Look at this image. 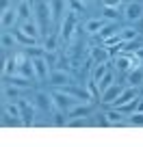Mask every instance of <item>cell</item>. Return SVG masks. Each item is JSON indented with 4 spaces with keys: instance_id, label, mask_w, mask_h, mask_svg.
Segmentation results:
<instances>
[{
    "instance_id": "cell-34",
    "label": "cell",
    "mask_w": 143,
    "mask_h": 147,
    "mask_svg": "<svg viewBox=\"0 0 143 147\" xmlns=\"http://www.w3.org/2000/svg\"><path fill=\"white\" fill-rule=\"evenodd\" d=\"M83 2H91V0H83Z\"/></svg>"
},
{
    "instance_id": "cell-10",
    "label": "cell",
    "mask_w": 143,
    "mask_h": 147,
    "mask_svg": "<svg viewBox=\"0 0 143 147\" xmlns=\"http://www.w3.org/2000/svg\"><path fill=\"white\" fill-rule=\"evenodd\" d=\"M26 91H28V89H24V87H18V84H7L5 82V100H9V102H20Z\"/></svg>"
},
{
    "instance_id": "cell-26",
    "label": "cell",
    "mask_w": 143,
    "mask_h": 147,
    "mask_svg": "<svg viewBox=\"0 0 143 147\" xmlns=\"http://www.w3.org/2000/svg\"><path fill=\"white\" fill-rule=\"evenodd\" d=\"M102 18H104L106 22H117V18H119V11H117V7H104V11H102Z\"/></svg>"
},
{
    "instance_id": "cell-5",
    "label": "cell",
    "mask_w": 143,
    "mask_h": 147,
    "mask_svg": "<svg viewBox=\"0 0 143 147\" xmlns=\"http://www.w3.org/2000/svg\"><path fill=\"white\" fill-rule=\"evenodd\" d=\"M33 59V65H35V76L39 80H46L50 76V65H48L46 56H30Z\"/></svg>"
},
{
    "instance_id": "cell-27",
    "label": "cell",
    "mask_w": 143,
    "mask_h": 147,
    "mask_svg": "<svg viewBox=\"0 0 143 147\" xmlns=\"http://www.w3.org/2000/svg\"><path fill=\"white\" fill-rule=\"evenodd\" d=\"M113 80H115V76H113L111 71H108V74L104 76V78H102L100 82H98V89H100V93H102V91H106V89L111 87V84H113Z\"/></svg>"
},
{
    "instance_id": "cell-25",
    "label": "cell",
    "mask_w": 143,
    "mask_h": 147,
    "mask_svg": "<svg viewBox=\"0 0 143 147\" xmlns=\"http://www.w3.org/2000/svg\"><path fill=\"white\" fill-rule=\"evenodd\" d=\"M104 43L106 48H108V50H111V48H115V50H119L121 48V43H124V39H121V35L119 32H117V35H113V37H108V39H104Z\"/></svg>"
},
{
    "instance_id": "cell-12",
    "label": "cell",
    "mask_w": 143,
    "mask_h": 147,
    "mask_svg": "<svg viewBox=\"0 0 143 147\" xmlns=\"http://www.w3.org/2000/svg\"><path fill=\"white\" fill-rule=\"evenodd\" d=\"M91 59L93 63H108V59H111V50L102 43V46H96L91 48Z\"/></svg>"
},
{
    "instance_id": "cell-8",
    "label": "cell",
    "mask_w": 143,
    "mask_h": 147,
    "mask_svg": "<svg viewBox=\"0 0 143 147\" xmlns=\"http://www.w3.org/2000/svg\"><path fill=\"white\" fill-rule=\"evenodd\" d=\"M20 30L26 32V35H30V37H35V39H39L41 26H39L37 18H28V20H22V24H20Z\"/></svg>"
},
{
    "instance_id": "cell-23",
    "label": "cell",
    "mask_w": 143,
    "mask_h": 147,
    "mask_svg": "<svg viewBox=\"0 0 143 147\" xmlns=\"http://www.w3.org/2000/svg\"><path fill=\"white\" fill-rule=\"evenodd\" d=\"M128 84L130 87H141L143 84V69H134V71H128Z\"/></svg>"
},
{
    "instance_id": "cell-13",
    "label": "cell",
    "mask_w": 143,
    "mask_h": 147,
    "mask_svg": "<svg viewBox=\"0 0 143 147\" xmlns=\"http://www.w3.org/2000/svg\"><path fill=\"white\" fill-rule=\"evenodd\" d=\"M52 95H48V93H43V91H39L37 95H35V108L37 110H41V113H46L48 108H52Z\"/></svg>"
},
{
    "instance_id": "cell-15",
    "label": "cell",
    "mask_w": 143,
    "mask_h": 147,
    "mask_svg": "<svg viewBox=\"0 0 143 147\" xmlns=\"http://www.w3.org/2000/svg\"><path fill=\"white\" fill-rule=\"evenodd\" d=\"M5 82L7 84H18V87H24L28 89L30 87V78H26V76H22V74H11V76H5Z\"/></svg>"
},
{
    "instance_id": "cell-28",
    "label": "cell",
    "mask_w": 143,
    "mask_h": 147,
    "mask_svg": "<svg viewBox=\"0 0 143 147\" xmlns=\"http://www.w3.org/2000/svg\"><path fill=\"white\" fill-rule=\"evenodd\" d=\"M56 39H59V37H56L54 32H48L46 39H43V48H46V50H56Z\"/></svg>"
},
{
    "instance_id": "cell-32",
    "label": "cell",
    "mask_w": 143,
    "mask_h": 147,
    "mask_svg": "<svg viewBox=\"0 0 143 147\" xmlns=\"http://www.w3.org/2000/svg\"><path fill=\"white\" fill-rule=\"evenodd\" d=\"M121 2H124V0H102V5H104V7H117V9H119Z\"/></svg>"
},
{
    "instance_id": "cell-35",
    "label": "cell",
    "mask_w": 143,
    "mask_h": 147,
    "mask_svg": "<svg viewBox=\"0 0 143 147\" xmlns=\"http://www.w3.org/2000/svg\"><path fill=\"white\" fill-rule=\"evenodd\" d=\"M48 2H50V0H48Z\"/></svg>"
},
{
    "instance_id": "cell-2",
    "label": "cell",
    "mask_w": 143,
    "mask_h": 147,
    "mask_svg": "<svg viewBox=\"0 0 143 147\" xmlns=\"http://www.w3.org/2000/svg\"><path fill=\"white\" fill-rule=\"evenodd\" d=\"M35 13H37V22L41 26V32L48 35L50 32V22H52V9H50V2L48 0H39L37 5H35Z\"/></svg>"
},
{
    "instance_id": "cell-33",
    "label": "cell",
    "mask_w": 143,
    "mask_h": 147,
    "mask_svg": "<svg viewBox=\"0 0 143 147\" xmlns=\"http://www.w3.org/2000/svg\"><path fill=\"white\" fill-rule=\"evenodd\" d=\"M134 54H137V56H139V59H141V61H143V43H141V46H139V48H137V50H134Z\"/></svg>"
},
{
    "instance_id": "cell-29",
    "label": "cell",
    "mask_w": 143,
    "mask_h": 147,
    "mask_svg": "<svg viewBox=\"0 0 143 147\" xmlns=\"http://www.w3.org/2000/svg\"><path fill=\"white\" fill-rule=\"evenodd\" d=\"M67 121H69V119H65V110H59V108H56L52 123H54V125H67Z\"/></svg>"
},
{
    "instance_id": "cell-4",
    "label": "cell",
    "mask_w": 143,
    "mask_h": 147,
    "mask_svg": "<svg viewBox=\"0 0 143 147\" xmlns=\"http://www.w3.org/2000/svg\"><path fill=\"white\" fill-rule=\"evenodd\" d=\"M124 18H126V22H130V24L141 22L143 20V2H139V0L128 2V5L124 7Z\"/></svg>"
},
{
    "instance_id": "cell-14",
    "label": "cell",
    "mask_w": 143,
    "mask_h": 147,
    "mask_svg": "<svg viewBox=\"0 0 143 147\" xmlns=\"http://www.w3.org/2000/svg\"><path fill=\"white\" fill-rule=\"evenodd\" d=\"M106 24L104 18H91L85 22V32H89V35H98V32L102 30V26Z\"/></svg>"
},
{
    "instance_id": "cell-24",
    "label": "cell",
    "mask_w": 143,
    "mask_h": 147,
    "mask_svg": "<svg viewBox=\"0 0 143 147\" xmlns=\"http://www.w3.org/2000/svg\"><path fill=\"white\" fill-rule=\"evenodd\" d=\"M119 35H121V39H124V41L139 39V30H137L134 26H124V28H119Z\"/></svg>"
},
{
    "instance_id": "cell-19",
    "label": "cell",
    "mask_w": 143,
    "mask_h": 147,
    "mask_svg": "<svg viewBox=\"0 0 143 147\" xmlns=\"http://www.w3.org/2000/svg\"><path fill=\"white\" fill-rule=\"evenodd\" d=\"M20 67H18V61H15V54L7 56L5 59V67H2V76H11V74H18Z\"/></svg>"
},
{
    "instance_id": "cell-9",
    "label": "cell",
    "mask_w": 143,
    "mask_h": 147,
    "mask_svg": "<svg viewBox=\"0 0 143 147\" xmlns=\"http://www.w3.org/2000/svg\"><path fill=\"white\" fill-rule=\"evenodd\" d=\"M48 80H50V84L52 87H65V84H69V74L67 71H63V69H52L50 71V76H48Z\"/></svg>"
},
{
    "instance_id": "cell-18",
    "label": "cell",
    "mask_w": 143,
    "mask_h": 147,
    "mask_svg": "<svg viewBox=\"0 0 143 147\" xmlns=\"http://www.w3.org/2000/svg\"><path fill=\"white\" fill-rule=\"evenodd\" d=\"M18 15H20V20H28V18H33V11H35V7L30 5V0H22L18 7Z\"/></svg>"
},
{
    "instance_id": "cell-31",
    "label": "cell",
    "mask_w": 143,
    "mask_h": 147,
    "mask_svg": "<svg viewBox=\"0 0 143 147\" xmlns=\"http://www.w3.org/2000/svg\"><path fill=\"white\" fill-rule=\"evenodd\" d=\"M83 9H85L83 0H69V11H74V13H83Z\"/></svg>"
},
{
    "instance_id": "cell-16",
    "label": "cell",
    "mask_w": 143,
    "mask_h": 147,
    "mask_svg": "<svg viewBox=\"0 0 143 147\" xmlns=\"http://www.w3.org/2000/svg\"><path fill=\"white\" fill-rule=\"evenodd\" d=\"M15 32V39H18V46H30V48H37V41L39 39H35V37H30V35H26V32H22L18 28V30H13Z\"/></svg>"
},
{
    "instance_id": "cell-21",
    "label": "cell",
    "mask_w": 143,
    "mask_h": 147,
    "mask_svg": "<svg viewBox=\"0 0 143 147\" xmlns=\"http://www.w3.org/2000/svg\"><path fill=\"white\" fill-rule=\"evenodd\" d=\"M20 74H22V76H26V78H37V76H35V65H33V59L30 56H28L26 61H24V63H20Z\"/></svg>"
},
{
    "instance_id": "cell-1",
    "label": "cell",
    "mask_w": 143,
    "mask_h": 147,
    "mask_svg": "<svg viewBox=\"0 0 143 147\" xmlns=\"http://www.w3.org/2000/svg\"><path fill=\"white\" fill-rule=\"evenodd\" d=\"M141 65H143V61L134 52H119L115 56V69H119V71H134Z\"/></svg>"
},
{
    "instance_id": "cell-20",
    "label": "cell",
    "mask_w": 143,
    "mask_h": 147,
    "mask_svg": "<svg viewBox=\"0 0 143 147\" xmlns=\"http://www.w3.org/2000/svg\"><path fill=\"white\" fill-rule=\"evenodd\" d=\"M117 32H119V28H117V22H106L104 26H102V30L98 32V35H100V39L104 41V39H108V37L117 35Z\"/></svg>"
},
{
    "instance_id": "cell-22",
    "label": "cell",
    "mask_w": 143,
    "mask_h": 147,
    "mask_svg": "<svg viewBox=\"0 0 143 147\" xmlns=\"http://www.w3.org/2000/svg\"><path fill=\"white\" fill-rule=\"evenodd\" d=\"M106 74H108V63H96V67H93V71H91V80L100 82Z\"/></svg>"
},
{
    "instance_id": "cell-6",
    "label": "cell",
    "mask_w": 143,
    "mask_h": 147,
    "mask_svg": "<svg viewBox=\"0 0 143 147\" xmlns=\"http://www.w3.org/2000/svg\"><path fill=\"white\" fill-rule=\"evenodd\" d=\"M124 89H126V87H121V84L113 82L111 87L106 89V91H102V93H100V97H102L100 102H102V104H111V106H113V102H115L117 97L121 95V91H124Z\"/></svg>"
},
{
    "instance_id": "cell-3",
    "label": "cell",
    "mask_w": 143,
    "mask_h": 147,
    "mask_svg": "<svg viewBox=\"0 0 143 147\" xmlns=\"http://www.w3.org/2000/svg\"><path fill=\"white\" fill-rule=\"evenodd\" d=\"M52 95V104H54V108H59V110H65L67 113L69 108L74 104H78V100H74V97L69 95V93H65V91H54V93H50Z\"/></svg>"
},
{
    "instance_id": "cell-17",
    "label": "cell",
    "mask_w": 143,
    "mask_h": 147,
    "mask_svg": "<svg viewBox=\"0 0 143 147\" xmlns=\"http://www.w3.org/2000/svg\"><path fill=\"white\" fill-rule=\"evenodd\" d=\"M0 46H2V50H11V48H18V39H15V32H11V30H2V39H0Z\"/></svg>"
},
{
    "instance_id": "cell-30",
    "label": "cell",
    "mask_w": 143,
    "mask_h": 147,
    "mask_svg": "<svg viewBox=\"0 0 143 147\" xmlns=\"http://www.w3.org/2000/svg\"><path fill=\"white\" fill-rule=\"evenodd\" d=\"M128 123L143 128V113H132V115H128Z\"/></svg>"
},
{
    "instance_id": "cell-7",
    "label": "cell",
    "mask_w": 143,
    "mask_h": 147,
    "mask_svg": "<svg viewBox=\"0 0 143 147\" xmlns=\"http://www.w3.org/2000/svg\"><path fill=\"white\" fill-rule=\"evenodd\" d=\"M74 28H76V13L69 11V15H65V18L61 20V30H63L61 35H63V39H72Z\"/></svg>"
},
{
    "instance_id": "cell-11",
    "label": "cell",
    "mask_w": 143,
    "mask_h": 147,
    "mask_svg": "<svg viewBox=\"0 0 143 147\" xmlns=\"http://www.w3.org/2000/svg\"><path fill=\"white\" fill-rule=\"evenodd\" d=\"M18 20H20L18 9H7V11H2V20H0L2 30H11V28L15 26V22H18Z\"/></svg>"
}]
</instances>
